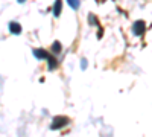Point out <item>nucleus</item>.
<instances>
[{
	"label": "nucleus",
	"instance_id": "nucleus-1",
	"mask_svg": "<svg viewBox=\"0 0 152 137\" xmlns=\"http://www.w3.org/2000/svg\"><path fill=\"white\" fill-rule=\"evenodd\" d=\"M69 122H70V120H69V117H66V116H56V117L52 120V125H50V128H52V130H59V128H62V127H66Z\"/></svg>",
	"mask_w": 152,
	"mask_h": 137
},
{
	"label": "nucleus",
	"instance_id": "nucleus-2",
	"mask_svg": "<svg viewBox=\"0 0 152 137\" xmlns=\"http://www.w3.org/2000/svg\"><path fill=\"white\" fill-rule=\"evenodd\" d=\"M145 31H146V23L143 20H138V21L134 23V26H132V34L134 35L140 37V35L145 34Z\"/></svg>",
	"mask_w": 152,
	"mask_h": 137
},
{
	"label": "nucleus",
	"instance_id": "nucleus-3",
	"mask_svg": "<svg viewBox=\"0 0 152 137\" xmlns=\"http://www.w3.org/2000/svg\"><path fill=\"white\" fill-rule=\"evenodd\" d=\"M34 56L38 58V59H46L49 56V52L44 51V49H35V51H34Z\"/></svg>",
	"mask_w": 152,
	"mask_h": 137
},
{
	"label": "nucleus",
	"instance_id": "nucleus-4",
	"mask_svg": "<svg viewBox=\"0 0 152 137\" xmlns=\"http://www.w3.org/2000/svg\"><path fill=\"white\" fill-rule=\"evenodd\" d=\"M9 31L12 32V34H15V35H18V34H21V26L18 23H15V21H12V23H9Z\"/></svg>",
	"mask_w": 152,
	"mask_h": 137
},
{
	"label": "nucleus",
	"instance_id": "nucleus-5",
	"mask_svg": "<svg viewBox=\"0 0 152 137\" xmlns=\"http://www.w3.org/2000/svg\"><path fill=\"white\" fill-rule=\"evenodd\" d=\"M46 59L49 61V63H47V69H49V70H53V69H56V67H58V61H56L53 56H50V55H49Z\"/></svg>",
	"mask_w": 152,
	"mask_h": 137
},
{
	"label": "nucleus",
	"instance_id": "nucleus-6",
	"mask_svg": "<svg viewBox=\"0 0 152 137\" xmlns=\"http://www.w3.org/2000/svg\"><path fill=\"white\" fill-rule=\"evenodd\" d=\"M61 11H62V2H61V0H56L55 6H53V15L55 17H59L61 15Z\"/></svg>",
	"mask_w": 152,
	"mask_h": 137
},
{
	"label": "nucleus",
	"instance_id": "nucleus-7",
	"mask_svg": "<svg viewBox=\"0 0 152 137\" xmlns=\"http://www.w3.org/2000/svg\"><path fill=\"white\" fill-rule=\"evenodd\" d=\"M61 51H62L61 43H59V41H55V43L52 44V52H53L55 55H58V53H61Z\"/></svg>",
	"mask_w": 152,
	"mask_h": 137
},
{
	"label": "nucleus",
	"instance_id": "nucleus-8",
	"mask_svg": "<svg viewBox=\"0 0 152 137\" xmlns=\"http://www.w3.org/2000/svg\"><path fill=\"white\" fill-rule=\"evenodd\" d=\"M67 2H69V5H70L73 9H78V8H79V5H81L79 0H67Z\"/></svg>",
	"mask_w": 152,
	"mask_h": 137
},
{
	"label": "nucleus",
	"instance_id": "nucleus-9",
	"mask_svg": "<svg viewBox=\"0 0 152 137\" xmlns=\"http://www.w3.org/2000/svg\"><path fill=\"white\" fill-rule=\"evenodd\" d=\"M88 20H90V23H91V24H96V26H97V20H96V17H94L93 14H90V17H88Z\"/></svg>",
	"mask_w": 152,
	"mask_h": 137
},
{
	"label": "nucleus",
	"instance_id": "nucleus-10",
	"mask_svg": "<svg viewBox=\"0 0 152 137\" xmlns=\"http://www.w3.org/2000/svg\"><path fill=\"white\" fill-rule=\"evenodd\" d=\"M81 63H82V64H81V67H82V69H85V67H87V59H82Z\"/></svg>",
	"mask_w": 152,
	"mask_h": 137
},
{
	"label": "nucleus",
	"instance_id": "nucleus-11",
	"mask_svg": "<svg viewBox=\"0 0 152 137\" xmlns=\"http://www.w3.org/2000/svg\"><path fill=\"white\" fill-rule=\"evenodd\" d=\"M17 2H18V3H24V2H26V0H17Z\"/></svg>",
	"mask_w": 152,
	"mask_h": 137
}]
</instances>
